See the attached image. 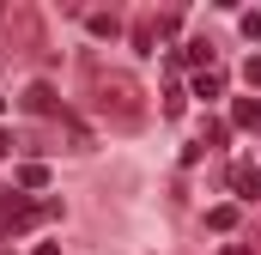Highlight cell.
<instances>
[{
    "label": "cell",
    "mask_w": 261,
    "mask_h": 255,
    "mask_svg": "<svg viewBox=\"0 0 261 255\" xmlns=\"http://www.w3.org/2000/svg\"><path fill=\"white\" fill-rule=\"evenodd\" d=\"M91 104L97 110H110L116 122H140V110H146V85L122 73V67H97L91 73Z\"/></svg>",
    "instance_id": "obj_1"
},
{
    "label": "cell",
    "mask_w": 261,
    "mask_h": 255,
    "mask_svg": "<svg viewBox=\"0 0 261 255\" xmlns=\"http://www.w3.org/2000/svg\"><path fill=\"white\" fill-rule=\"evenodd\" d=\"M61 213H67L61 200H24V194H12L6 213H0V231H37L43 219H61Z\"/></svg>",
    "instance_id": "obj_2"
},
{
    "label": "cell",
    "mask_w": 261,
    "mask_h": 255,
    "mask_svg": "<svg viewBox=\"0 0 261 255\" xmlns=\"http://www.w3.org/2000/svg\"><path fill=\"white\" fill-rule=\"evenodd\" d=\"M24 110H31V116H55V110H61L55 85H49V79H31V85H24Z\"/></svg>",
    "instance_id": "obj_3"
},
{
    "label": "cell",
    "mask_w": 261,
    "mask_h": 255,
    "mask_svg": "<svg viewBox=\"0 0 261 255\" xmlns=\"http://www.w3.org/2000/svg\"><path fill=\"white\" fill-rule=\"evenodd\" d=\"M231 189H237V200H261V170L255 164H231Z\"/></svg>",
    "instance_id": "obj_4"
},
{
    "label": "cell",
    "mask_w": 261,
    "mask_h": 255,
    "mask_svg": "<svg viewBox=\"0 0 261 255\" xmlns=\"http://www.w3.org/2000/svg\"><path fill=\"white\" fill-rule=\"evenodd\" d=\"M195 97H200V104H219V97H225V73H219V67L195 73Z\"/></svg>",
    "instance_id": "obj_5"
},
{
    "label": "cell",
    "mask_w": 261,
    "mask_h": 255,
    "mask_svg": "<svg viewBox=\"0 0 261 255\" xmlns=\"http://www.w3.org/2000/svg\"><path fill=\"white\" fill-rule=\"evenodd\" d=\"M231 128H261V97H237L231 104Z\"/></svg>",
    "instance_id": "obj_6"
},
{
    "label": "cell",
    "mask_w": 261,
    "mask_h": 255,
    "mask_svg": "<svg viewBox=\"0 0 261 255\" xmlns=\"http://www.w3.org/2000/svg\"><path fill=\"white\" fill-rule=\"evenodd\" d=\"M85 31H91L97 43H110V37H122V18H116V12H91V18H85Z\"/></svg>",
    "instance_id": "obj_7"
},
{
    "label": "cell",
    "mask_w": 261,
    "mask_h": 255,
    "mask_svg": "<svg viewBox=\"0 0 261 255\" xmlns=\"http://www.w3.org/2000/svg\"><path fill=\"white\" fill-rule=\"evenodd\" d=\"M18 189H49V164H18Z\"/></svg>",
    "instance_id": "obj_8"
},
{
    "label": "cell",
    "mask_w": 261,
    "mask_h": 255,
    "mask_svg": "<svg viewBox=\"0 0 261 255\" xmlns=\"http://www.w3.org/2000/svg\"><path fill=\"white\" fill-rule=\"evenodd\" d=\"M182 61H200V73H206V67H213V37H189Z\"/></svg>",
    "instance_id": "obj_9"
},
{
    "label": "cell",
    "mask_w": 261,
    "mask_h": 255,
    "mask_svg": "<svg viewBox=\"0 0 261 255\" xmlns=\"http://www.w3.org/2000/svg\"><path fill=\"white\" fill-rule=\"evenodd\" d=\"M206 225H213V231H237V225H243V213H237V207H213V213H206Z\"/></svg>",
    "instance_id": "obj_10"
},
{
    "label": "cell",
    "mask_w": 261,
    "mask_h": 255,
    "mask_svg": "<svg viewBox=\"0 0 261 255\" xmlns=\"http://www.w3.org/2000/svg\"><path fill=\"white\" fill-rule=\"evenodd\" d=\"M134 49H140V55H152V49H158V31H146V24H140V31H134Z\"/></svg>",
    "instance_id": "obj_11"
},
{
    "label": "cell",
    "mask_w": 261,
    "mask_h": 255,
    "mask_svg": "<svg viewBox=\"0 0 261 255\" xmlns=\"http://www.w3.org/2000/svg\"><path fill=\"white\" fill-rule=\"evenodd\" d=\"M200 140H206V146H225L231 134H225V122H206V128H200Z\"/></svg>",
    "instance_id": "obj_12"
},
{
    "label": "cell",
    "mask_w": 261,
    "mask_h": 255,
    "mask_svg": "<svg viewBox=\"0 0 261 255\" xmlns=\"http://www.w3.org/2000/svg\"><path fill=\"white\" fill-rule=\"evenodd\" d=\"M243 37H249V43H261V12H249V18H243Z\"/></svg>",
    "instance_id": "obj_13"
},
{
    "label": "cell",
    "mask_w": 261,
    "mask_h": 255,
    "mask_svg": "<svg viewBox=\"0 0 261 255\" xmlns=\"http://www.w3.org/2000/svg\"><path fill=\"white\" fill-rule=\"evenodd\" d=\"M243 79H249V85H261V55H255V61H243Z\"/></svg>",
    "instance_id": "obj_14"
},
{
    "label": "cell",
    "mask_w": 261,
    "mask_h": 255,
    "mask_svg": "<svg viewBox=\"0 0 261 255\" xmlns=\"http://www.w3.org/2000/svg\"><path fill=\"white\" fill-rule=\"evenodd\" d=\"M6 152H12V134H6V128H0V158H6Z\"/></svg>",
    "instance_id": "obj_15"
},
{
    "label": "cell",
    "mask_w": 261,
    "mask_h": 255,
    "mask_svg": "<svg viewBox=\"0 0 261 255\" xmlns=\"http://www.w3.org/2000/svg\"><path fill=\"white\" fill-rule=\"evenodd\" d=\"M31 255H61V249H55V243H37V249H31Z\"/></svg>",
    "instance_id": "obj_16"
},
{
    "label": "cell",
    "mask_w": 261,
    "mask_h": 255,
    "mask_svg": "<svg viewBox=\"0 0 261 255\" xmlns=\"http://www.w3.org/2000/svg\"><path fill=\"white\" fill-rule=\"evenodd\" d=\"M219 255H249V243H231V249H219Z\"/></svg>",
    "instance_id": "obj_17"
},
{
    "label": "cell",
    "mask_w": 261,
    "mask_h": 255,
    "mask_svg": "<svg viewBox=\"0 0 261 255\" xmlns=\"http://www.w3.org/2000/svg\"><path fill=\"white\" fill-rule=\"evenodd\" d=\"M0 67H6V61H0Z\"/></svg>",
    "instance_id": "obj_18"
}]
</instances>
